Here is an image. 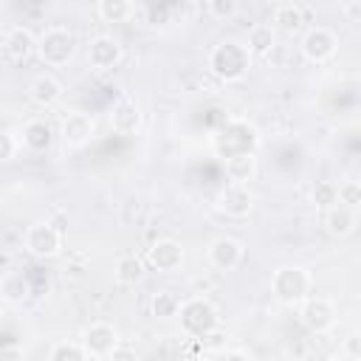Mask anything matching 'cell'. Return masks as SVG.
Instances as JSON below:
<instances>
[{
    "label": "cell",
    "mask_w": 361,
    "mask_h": 361,
    "mask_svg": "<svg viewBox=\"0 0 361 361\" xmlns=\"http://www.w3.org/2000/svg\"><path fill=\"white\" fill-rule=\"evenodd\" d=\"M183 245L172 237H161L147 248V265L158 274H175L183 265Z\"/></svg>",
    "instance_id": "8"
},
{
    "label": "cell",
    "mask_w": 361,
    "mask_h": 361,
    "mask_svg": "<svg viewBox=\"0 0 361 361\" xmlns=\"http://www.w3.org/2000/svg\"><path fill=\"white\" fill-rule=\"evenodd\" d=\"M341 14H344L350 23L361 20V0H358V3H341Z\"/></svg>",
    "instance_id": "33"
},
{
    "label": "cell",
    "mask_w": 361,
    "mask_h": 361,
    "mask_svg": "<svg viewBox=\"0 0 361 361\" xmlns=\"http://www.w3.org/2000/svg\"><path fill=\"white\" fill-rule=\"evenodd\" d=\"M3 51L11 62H25L31 54H37V37L25 25H11L3 34Z\"/></svg>",
    "instance_id": "15"
},
{
    "label": "cell",
    "mask_w": 361,
    "mask_h": 361,
    "mask_svg": "<svg viewBox=\"0 0 361 361\" xmlns=\"http://www.w3.org/2000/svg\"><path fill=\"white\" fill-rule=\"evenodd\" d=\"M121 59H124V48L116 37L99 34L87 42V62L93 71H113Z\"/></svg>",
    "instance_id": "10"
},
{
    "label": "cell",
    "mask_w": 361,
    "mask_h": 361,
    "mask_svg": "<svg viewBox=\"0 0 361 361\" xmlns=\"http://www.w3.org/2000/svg\"><path fill=\"white\" fill-rule=\"evenodd\" d=\"M209 71L220 82H243L251 71V51L240 39H220L209 51Z\"/></svg>",
    "instance_id": "1"
},
{
    "label": "cell",
    "mask_w": 361,
    "mask_h": 361,
    "mask_svg": "<svg viewBox=\"0 0 361 361\" xmlns=\"http://www.w3.org/2000/svg\"><path fill=\"white\" fill-rule=\"evenodd\" d=\"M271 293L282 305H299L310 293V274L302 265H279L271 274Z\"/></svg>",
    "instance_id": "4"
},
{
    "label": "cell",
    "mask_w": 361,
    "mask_h": 361,
    "mask_svg": "<svg viewBox=\"0 0 361 361\" xmlns=\"http://www.w3.org/2000/svg\"><path fill=\"white\" fill-rule=\"evenodd\" d=\"M31 293V285L28 279L23 276V271H3V279H0V296L6 305H23Z\"/></svg>",
    "instance_id": "21"
},
{
    "label": "cell",
    "mask_w": 361,
    "mask_h": 361,
    "mask_svg": "<svg viewBox=\"0 0 361 361\" xmlns=\"http://www.w3.org/2000/svg\"><path fill=\"white\" fill-rule=\"evenodd\" d=\"M299 51L313 65L330 62L336 56V51H338V37L324 25H310L299 39Z\"/></svg>",
    "instance_id": "7"
},
{
    "label": "cell",
    "mask_w": 361,
    "mask_h": 361,
    "mask_svg": "<svg viewBox=\"0 0 361 361\" xmlns=\"http://www.w3.org/2000/svg\"><path fill=\"white\" fill-rule=\"evenodd\" d=\"M245 257V248L234 237H214L206 248V259L214 271H234Z\"/></svg>",
    "instance_id": "12"
},
{
    "label": "cell",
    "mask_w": 361,
    "mask_h": 361,
    "mask_svg": "<svg viewBox=\"0 0 361 361\" xmlns=\"http://www.w3.org/2000/svg\"><path fill=\"white\" fill-rule=\"evenodd\" d=\"M178 319H180L183 333L192 336V338H200V341L209 338L212 333H217V327H220V310L206 296H189V299H183Z\"/></svg>",
    "instance_id": "2"
},
{
    "label": "cell",
    "mask_w": 361,
    "mask_h": 361,
    "mask_svg": "<svg viewBox=\"0 0 361 361\" xmlns=\"http://www.w3.org/2000/svg\"><path fill=\"white\" fill-rule=\"evenodd\" d=\"M20 141L31 152H45L54 144V127L45 118H28L20 130Z\"/></svg>",
    "instance_id": "17"
},
{
    "label": "cell",
    "mask_w": 361,
    "mask_h": 361,
    "mask_svg": "<svg viewBox=\"0 0 361 361\" xmlns=\"http://www.w3.org/2000/svg\"><path fill=\"white\" fill-rule=\"evenodd\" d=\"M28 99H31L37 107H45V110L54 107V104H59V99H62V85H59V79L51 76V73L34 76L31 85H28Z\"/></svg>",
    "instance_id": "16"
},
{
    "label": "cell",
    "mask_w": 361,
    "mask_h": 361,
    "mask_svg": "<svg viewBox=\"0 0 361 361\" xmlns=\"http://www.w3.org/2000/svg\"><path fill=\"white\" fill-rule=\"evenodd\" d=\"M310 200L322 212L338 206V183H333V180H316L313 189H310Z\"/></svg>",
    "instance_id": "26"
},
{
    "label": "cell",
    "mask_w": 361,
    "mask_h": 361,
    "mask_svg": "<svg viewBox=\"0 0 361 361\" xmlns=\"http://www.w3.org/2000/svg\"><path fill=\"white\" fill-rule=\"evenodd\" d=\"M302 23H305V8L299 3H276L274 11H271L274 31H282L288 37L299 34L302 31Z\"/></svg>",
    "instance_id": "18"
},
{
    "label": "cell",
    "mask_w": 361,
    "mask_h": 361,
    "mask_svg": "<svg viewBox=\"0 0 361 361\" xmlns=\"http://www.w3.org/2000/svg\"><path fill=\"white\" fill-rule=\"evenodd\" d=\"M338 203L347 206V209H358L361 206V180L338 183Z\"/></svg>",
    "instance_id": "28"
},
{
    "label": "cell",
    "mask_w": 361,
    "mask_h": 361,
    "mask_svg": "<svg viewBox=\"0 0 361 361\" xmlns=\"http://www.w3.org/2000/svg\"><path fill=\"white\" fill-rule=\"evenodd\" d=\"M73 54H76V37H73V31H68L62 25H51L37 37V56L48 68L68 65L73 59Z\"/></svg>",
    "instance_id": "3"
},
{
    "label": "cell",
    "mask_w": 361,
    "mask_h": 361,
    "mask_svg": "<svg viewBox=\"0 0 361 361\" xmlns=\"http://www.w3.org/2000/svg\"><path fill=\"white\" fill-rule=\"evenodd\" d=\"M82 347H85V353L93 358V361H104V358H110L118 347H121V338H118V330L113 327V324H107V322H93V324H87L85 330H82Z\"/></svg>",
    "instance_id": "6"
},
{
    "label": "cell",
    "mask_w": 361,
    "mask_h": 361,
    "mask_svg": "<svg viewBox=\"0 0 361 361\" xmlns=\"http://www.w3.org/2000/svg\"><path fill=\"white\" fill-rule=\"evenodd\" d=\"M223 166H226V178H228V183L248 186V180L257 175V158H254V152L231 155V158L223 161Z\"/></svg>",
    "instance_id": "22"
},
{
    "label": "cell",
    "mask_w": 361,
    "mask_h": 361,
    "mask_svg": "<svg viewBox=\"0 0 361 361\" xmlns=\"http://www.w3.org/2000/svg\"><path fill=\"white\" fill-rule=\"evenodd\" d=\"M217 209H220L226 217L243 220V217H248L251 209H254V195H251L248 186L226 183V186L217 192Z\"/></svg>",
    "instance_id": "13"
},
{
    "label": "cell",
    "mask_w": 361,
    "mask_h": 361,
    "mask_svg": "<svg viewBox=\"0 0 361 361\" xmlns=\"http://www.w3.org/2000/svg\"><path fill=\"white\" fill-rule=\"evenodd\" d=\"M113 276H116V282L124 285V288L138 285V282L144 279V259H141L138 254H121V257L116 259Z\"/></svg>",
    "instance_id": "23"
},
{
    "label": "cell",
    "mask_w": 361,
    "mask_h": 361,
    "mask_svg": "<svg viewBox=\"0 0 361 361\" xmlns=\"http://www.w3.org/2000/svg\"><path fill=\"white\" fill-rule=\"evenodd\" d=\"M355 214H358V226H361V206H358V209H355Z\"/></svg>",
    "instance_id": "36"
},
{
    "label": "cell",
    "mask_w": 361,
    "mask_h": 361,
    "mask_svg": "<svg viewBox=\"0 0 361 361\" xmlns=\"http://www.w3.org/2000/svg\"><path fill=\"white\" fill-rule=\"evenodd\" d=\"M180 305L183 302L172 290H158V293H152V302H149L155 319H175L180 313Z\"/></svg>",
    "instance_id": "25"
},
{
    "label": "cell",
    "mask_w": 361,
    "mask_h": 361,
    "mask_svg": "<svg viewBox=\"0 0 361 361\" xmlns=\"http://www.w3.org/2000/svg\"><path fill=\"white\" fill-rule=\"evenodd\" d=\"M0 361H28V355H25L23 347H17V344H6V347L0 350Z\"/></svg>",
    "instance_id": "32"
},
{
    "label": "cell",
    "mask_w": 361,
    "mask_h": 361,
    "mask_svg": "<svg viewBox=\"0 0 361 361\" xmlns=\"http://www.w3.org/2000/svg\"><path fill=\"white\" fill-rule=\"evenodd\" d=\"M341 355L350 361H361V333H350L341 341Z\"/></svg>",
    "instance_id": "31"
},
{
    "label": "cell",
    "mask_w": 361,
    "mask_h": 361,
    "mask_svg": "<svg viewBox=\"0 0 361 361\" xmlns=\"http://www.w3.org/2000/svg\"><path fill=\"white\" fill-rule=\"evenodd\" d=\"M20 147H23L20 135H17L14 130H3V135H0V161H3V164L14 161V155H17Z\"/></svg>",
    "instance_id": "30"
},
{
    "label": "cell",
    "mask_w": 361,
    "mask_h": 361,
    "mask_svg": "<svg viewBox=\"0 0 361 361\" xmlns=\"http://www.w3.org/2000/svg\"><path fill=\"white\" fill-rule=\"evenodd\" d=\"M48 361H90L82 341H56L48 350Z\"/></svg>",
    "instance_id": "27"
},
{
    "label": "cell",
    "mask_w": 361,
    "mask_h": 361,
    "mask_svg": "<svg viewBox=\"0 0 361 361\" xmlns=\"http://www.w3.org/2000/svg\"><path fill=\"white\" fill-rule=\"evenodd\" d=\"M206 11H209V17L212 20H231L237 11H240V6H237V0H209L206 3Z\"/></svg>",
    "instance_id": "29"
},
{
    "label": "cell",
    "mask_w": 361,
    "mask_h": 361,
    "mask_svg": "<svg viewBox=\"0 0 361 361\" xmlns=\"http://www.w3.org/2000/svg\"><path fill=\"white\" fill-rule=\"evenodd\" d=\"M59 138L71 149H79V147L90 144V138H93V118L87 113H82V110H68L62 116V121H59Z\"/></svg>",
    "instance_id": "11"
},
{
    "label": "cell",
    "mask_w": 361,
    "mask_h": 361,
    "mask_svg": "<svg viewBox=\"0 0 361 361\" xmlns=\"http://www.w3.org/2000/svg\"><path fill=\"white\" fill-rule=\"evenodd\" d=\"M245 48L251 51V56H271V51L276 48V31H274V25L271 23H254L248 28Z\"/></svg>",
    "instance_id": "20"
},
{
    "label": "cell",
    "mask_w": 361,
    "mask_h": 361,
    "mask_svg": "<svg viewBox=\"0 0 361 361\" xmlns=\"http://www.w3.org/2000/svg\"><path fill=\"white\" fill-rule=\"evenodd\" d=\"M96 14L104 23H127L135 14V6L130 0H99L96 3Z\"/></svg>",
    "instance_id": "24"
},
{
    "label": "cell",
    "mask_w": 361,
    "mask_h": 361,
    "mask_svg": "<svg viewBox=\"0 0 361 361\" xmlns=\"http://www.w3.org/2000/svg\"><path fill=\"white\" fill-rule=\"evenodd\" d=\"M299 319L302 324L310 330V333H330L336 327V307L330 299H322V296H313V299H305L302 302V310H299Z\"/></svg>",
    "instance_id": "9"
},
{
    "label": "cell",
    "mask_w": 361,
    "mask_h": 361,
    "mask_svg": "<svg viewBox=\"0 0 361 361\" xmlns=\"http://www.w3.org/2000/svg\"><path fill=\"white\" fill-rule=\"evenodd\" d=\"M322 361H347V358H344V355H324Z\"/></svg>",
    "instance_id": "35"
},
{
    "label": "cell",
    "mask_w": 361,
    "mask_h": 361,
    "mask_svg": "<svg viewBox=\"0 0 361 361\" xmlns=\"http://www.w3.org/2000/svg\"><path fill=\"white\" fill-rule=\"evenodd\" d=\"M110 130L118 135H133L141 130V107L133 96H121L113 107H110Z\"/></svg>",
    "instance_id": "14"
},
{
    "label": "cell",
    "mask_w": 361,
    "mask_h": 361,
    "mask_svg": "<svg viewBox=\"0 0 361 361\" xmlns=\"http://www.w3.org/2000/svg\"><path fill=\"white\" fill-rule=\"evenodd\" d=\"M110 361H138V355H135V350H133V347H124V344H121V347L110 355Z\"/></svg>",
    "instance_id": "34"
},
{
    "label": "cell",
    "mask_w": 361,
    "mask_h": 361,
    "mask_svg": "<svg viewBox=\"0 0 361 361\" xmlns=\"http://www.w3.org/2000/svg\"><path fill=\"white\" fill-rule=\"evenodd\" d=\"M23 248H25L31 257H37V259H54V257H59V251H62V228L54 226L51 220L31 223V226L25 228Z\"/></svg>",
    "instance_id": "5"
},
{
    "label": "cell",
    "mask_w": 361,
    "mask_h": 361,
    "mask_svg": "<svg viewBox=\"0 0 361 361\" xmlns=\"http://www.w3.org/2000/svg\"><path fill=\"white\" fill-rule=\"evenodd\" d=\"M324 228H327V234L330 237H350L355 228H358V214H355V209H347V206H333V209H327L324 212Z\"/></svg>",
    "instance_id": "19"
}]
</instances>
